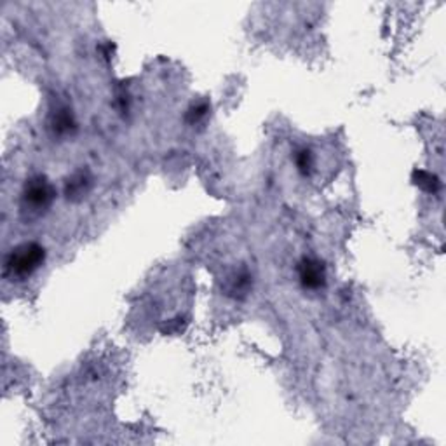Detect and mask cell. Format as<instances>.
Returning <instances> with one entry per match:
<instances>
[{
  "instance_id": "cell-1",
  "label": "cell",
  "mask_w": 446,
  "mask_h": 446,
  "mask_svg": "<svg viewBox=\"0 0 446 446\" xmlns=\"http://www.w3.org/2000/svg\"><path fill=\"white\" fill-rule=\"evenodd\" d=\"M45 249L37 243H23L13 247L3 261V272L10 279H26L42 267Z\"/></svg>"
},
{
  "instance_id": "cell-2",
  "label": "cell",
  "mask_w": 446,
  "mask_h": 446,
  "mask_svg": "<svg viewBox=\"0 0 446 446\" xmlns=\"http://www.w3.org/2000/svg\"><path fill=\"white\" fill-rule=\"evenodd\" d=\"M56 197V190L52 187L51 181L47 180L42 174H37V176H31L30 180H26L23 188V209L28 211L30 215H42L45 209L51 208L52 201Z\"/></svg>"
},
{
  "instance_id": "cell-3",
  "label": "cell",
  "mask_w": 446,
  "mask_h": 446,
  "mask_svg": "<svg viewBox=\"0 0 446 446\" xmlns=\"http://www.w3.org/2000/svg\"><path fill=\"white\" fill-rule=\"evenodd\" d=\"M298 281L302 284L303 289H309V291H319L326 286L328 274L326 267L321 260L314 256H305L300 260L298 263Z\"/></svg>"
},
{
  "instance_id": "cell-4",
  "label": "cell",
  "mask_w": 446,
  "mask_h": 446,
  "mask_svg": "<svg viewBox=\"0 0 446 446\" xmlns=\"http://www.w3.org/2000/svg\"><path fill=\"white\" fill-rule=\"evenodd\" d=\"M91 185H93V178H91L89 171L80 169L75 171L72 176L66 178L63 192H65V197L68 201H80L91 190Z\"/></svg>"
},
{
  "instance_id": "cell-5",
  "label": "cell",
  "mask_w": 446,
  "mask_h": 446,
  "mask_svg": "<svg viewBox=\"0 0 446 446\" xmlns=\"http://www.w3.org/2000/svg\"><path fill=\"white\" fill-rule=\"evenodd\" d=\"M77 128L75 117L68 107H59L51 117V129L56 136H72Z\"/></svg>"
},
{
  "instance_id": "cell-6",
  "label": "cell",
  "mask_w": 446,
  "mask_h": 446,
  "mask_svg": "<svg viewBox=\"0 0 446 446\" xmlns=\"http://www.w3.org/2000/svg\"><path fill=\"white\" fill-rule=\"evenodd\" d=\"M413 183L417 185L420 190L427 192V194H438L441 190V180L436 176L431 171H424V169H417L411 176Z\"/></svg>"
},
{
  "instance_id": "cell-7",
  "label": "cell",
  "mask_w": 446,
  "mask_h": 446,
  "mask_svg": "<svg viewBox=\"0 0 446 446\" xmlns=\"http://www.w3.org/2000/svg\"><path fill=\"white\" fill-rule=\"evenodd\" d=\"M251 286H253V277L246 270H240L230 279L229 293H232L233 296H244L249 293Z\"/></svg>"
},
{
  "instance_id": "cell-8",
  "label": "cell",
  "mask_w": 446,
  "mask_h": 446,
  "mask_svg": "<svg viewBox=\"0 0 446 446\" xmlns=\"http://www.w3.org/2000/svg\"><path fill=\"white\" fill-rule=\"evenodd\" d=\"M295 164L296 169L303 174V176H309L314 169V153L310 148H298L295 152Z\"/></svg>"
},
{
  "instance_id": "cell-9",
  "label": "cell",
  "mask_w": 446,
  "mask_h": 446,
  "mask_svg": "<svg viewBox=\"0 0 446 446\" xmlns=\"http://www.w3.org/2000/svg\"><path fill=\"white\" fill-rule=\"evenodd\" d=\"M208 112H209L208 101H197V103H192L190 107H188V110L185 112V121H187V124L195 125L201 121H204Z\"/></svg>"
}]
</instances>
